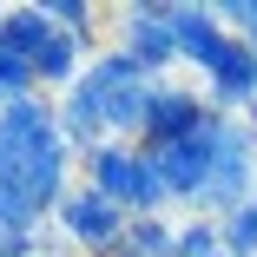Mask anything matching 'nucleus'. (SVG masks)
Here are the masks:
<instances>
[{
    "label": "nucleus",
    "mask_w": 257,
    "mask_h": 257,
    "mask_svg": "<svg viewBox=\"0 0 257 257\" xmlns=\"http://www.w3.org/2000/svg\"><path fill=\"white\" fill-rule=\"evenodd\" d=\"M172 40H178V66L211 73L231 33L218 27V7H198V0H172Z\"/></svg>",
    "instance_id": "423d86ee"
},
{
    "label": "nucleus",
    "mask_w": 257,
    "mask_h": 257,
    "mask_svg": "<svg viewBox=\"0 0 257 257\" xmlns=\"http://www.w3.org/2000/svg\"><path fill=\"white\" fill-rule=\"evenodd\" d=\"M224 237H218V218H191L178 224V257H218Z\"/></svg>",
    "instance_id": "f8f14e48"
},
{
    "label": "nucleus",
    "mask_w": 257,
    "mask_h": 257,
    "mask_svg": "<svg viewBox=\"0 0 257 257\" xmlns=\"http://www.w3.org/2000/svg\"><path fill=\"white\" fill-rule=\"evenodd\" d=\"M79 185H92L106 204H119L125 218H165V204H172V191H165V178H159L145 145H112L106 139L99 152L79 159Z\"/></svg>",
    "instance_id": "f257e3e1"
},
{
    "label": "nucleus",
    "mask_w": 257,
    "mask_h": 257,
    "mask_svg": "<svg viewBox=\"0 0 257 257\" xmlns=\"http://www.w3.org/2000/svg\"><path fill=\"white\" fill-rule=\"evenodd\" d=\"M53 224H60V237H66L79 257H119V237H125L132 218L119 211V204H106L92 185H73V191L60 198Z\"/></svg>",
    "instance_id": "7ed1b4c3"
},
{
    "label": "nucleus",
    "mask_w": 257,
    "mask_h": 257,
    "mask_svg": "<svg viewBox=\"0 0 257 257\" xmlns=\"http://www.w3.org/2000/svg\"><path fill=\"white\" fill-rule=\"evenodd\" d=\"M250 99H257V53H250V40H224L218 66L204 73V106L224 119H244Z\"/></svg>",
    "instance_id": "39448f33"
},
{
    "label": "nucleus",
    "mask_w": 257,
    "mask_h": 257,
    "mask_svg": "<svg viewBox=\"0 0 257 257\" xmlns=\"http://www.w3.org/2000/svg\"><path fill=\"white\" fill-rule=\"evenodd\" d=\"M204 92H191V86H172V79H159L152 86V119H145V145H165V139H185V132H198L204 125Z\"/></svg>",
    "instance_id": "0eeeda50"
},
{
    "label": "nucleus",
    "mask_w": 257,
    "mask_h": 257,
    "mask_svg": "<svg viewBox=\"0 0 257 257\" xmlns=\"http://www.w3.org/2000/svg\"><path fill=\"white\" fill-rule=\"evenodd\" d=\"M40 7H46V20H53L66 40L99 46V7H92V0H40ZM99 53H106V46H99Z\"/></svg>",
    "instance_id": "9d476101"
},
{
    "label": "nucleus",
    "mask_w": 257,
    "mask_h": 257,
    "mask_svg": "<svg viewBox=\"0 0 257 257\" xmlns=\"http://www.w3.org/2000/svg\"><path fill=\"white\" fill-rule=\"evenodd\" d=\"M0 257H40V224L33 231H0Z\"/></svg>",
    "instance_id": "ddd939ff"
},
{
    "label": "nucleus",
    "mask_w": 257,
    "mask_h": 257,
    "mask_svg": "<svg viewBox=\"0 0 257 257\" xmlns=\"http://www.w3.org/2000/svg\"><path fill=\"white\" fill-rule=\"evenodd\" d=\"M33 92H40L33 66H27V60H14L7 46H0V106H14V99H33Z\"/></svg>",
    "instance_id": "9b49d317"
},
{
    "label": "nucleus",
    "mask_w": 257,
    "mask_h": 257,
    "mask_svg": "<svg viewBox=\"0 0 257 257\" xmlns=\"http://www.w3.org/2000/svg\"><path fill=\"white\" fill-rule=\"evenodd\" d=\"M119 257H178V224L165 218H132L119 237Z\"/></svg>",
    "instance_id": "1a4fd4ad"
},
{
    "label": "nucleus",
    "mask_w": 257,
    "mask_h": 257,
    "mask_svg": "<svg viewBox=\"0 0 257 257\" xmlns=\"http://www.w3.org/2000/svg\"><path fill=\"white\" fill-rule=\"evenodd\" d=\"M119 53L145 73V79H165L178 66V40H172V0H132L119 14Z\"/></svg>",
    "instance_id": "20e7f679"
},
{
    "label": "nucleus",
    "mask_w": 257,
    "mask_h": 257,
    "mask_svg": "<svg viewBox=\"0 0 257 257\" xmlns=\"http://www.w3.org/2000/svg\"><path fill=\"white\" fill-rule=\"evenodd\" d=\"M244 125H250V132H257V99H250V106H244Z\"/></svg>",
    "instance_id": "4468645a"
},
{
    "label": "nucleus",
    "mask_w": 257,
    "mask_h": 257,
    "mask_svg": "<svg viewBox=\"0 0 257 257\" xmlns=\"http://www.w3.org/2000/svg\"><path fill=\"white\" fill-rule=\"evenodd\" d=\"M60 27L53 20H46V7H40V0H20V7H0V46H7V53L14 60H40L46 53V40H53Z\"/></svg>",
    "instance_id": "6e6552de"
},
{
    "label": "nucleus",
    "mask_w": 257,
    "mask_h": 257,
    "mask_svg": "<svg viewBox=\"0 0 257 257\" xmlns=\"http://www.w3.org/2000/svg\"><path fill=\"white\" fill-rule=\"evenodd\" d=\"M224 125H231L224 112H204L198 132L165 139V145H145L152 165H159V178H165V191H172V204H198V191L211 185V165H218V139H224Z\"/></svg>",
    "instance_id": "f03ea898"
}]
</instances>
